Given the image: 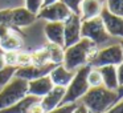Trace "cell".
Here are the masks:
<instances>
[{
    "instance_id": "6da1fadb",
    "label": "cell",
    "mask_w": 123,
    "mask_h": 113,
    "mask_svg": "<svg viewBox=\"0 0 123 113\" xmlns=\"http://www.w3.org/2000/svg\"><path fill=\"white\" fill-rule=\"evenodd\" d=\"M98 49L99 48L93 41L82 37L74 45L68 47V48L64 49V61H62V65L68 71L75 72L77 69L85 67V65H90L91 60L95 57Z\"/></svg>"
},
{
    "instance_id": "7a4b0ae2",
    "label": "cell",
    "mask_w": 123,
    "mask_h": 113,
    "mask_svg": "<svg viewBox=\"0 0 123 113\" xmlns=\"http://www.w3.org/2000/svg\"><path fill=\"white\" fill-rule=\"evenodd\" d=\"M81 100L82 105L90 113H106L119 99L115 91H110L103 85H99L89 88Z\"/></svg>"
},
{
    "instance_id": "3957f363",
    "label": "cell",
    "mask_w": 123,
    "mask_h": 113,
    "mask_svg": "<svg viewBox=\"0 0 123 113\" xmlns=\"http://www.w3.org/2000/svg\"><path fill=\"white\" fill-rule=\"evenodd\" d=\"M90 68V65H85L74 72V76H73L70 84L65 88V96L61 101V105L77 102L78 100H81L85 96V93L90 88L87 84V73Z\"/></svg>"
},
{
    "instance_id": "277c9868",
    "label": "cell",
    "mask_w": 123,
    "mask_h": 113,
    "mask_svg": "<svg viewBox=\"0 0 123 113\" xmlns=\"http://www.w3.org/2000/svg\"><path fill=\"white\" fill-rule=\"evenodd\" d=\"M28 94V81L13 77L0 91V110L16 104Z\"/></svg>"
},
{
    "instance_id": "5b68a950",
    "label": "cell",
    "mask_w": 123,
    "mask_h": 113,
    "mask_svg": "<svg viewBox=\"0 0 123 113\" xmlns=\"http://www.w3.org/2000/svg\"><path fill=\"white\" fill-rule=\"evenodd\" d=\"M81 37L93 41L97 47H99L106 43L110 39V36L105 29L101 17L97 16L89 20H83L81 23Z\"/></svg>"
},
{
    "instance_id": "8992f818",
    "label": "cell",
    "mask_w": 123,
    "mask_h": 113,
    "mask_svg": "<svg viewBox=\"0 0 123 113\" xmlns=\"http://www.w3.org/2000/svg\"><path fill=\"white\" fill-rule=\"evenodd\" d=\"M123 61V52L119 44H112L106 48L98 49L95 57L91 60L90 67L91 68H101L106 65H119Z\"/></svg>"
},
{
    "instance_id": "52a82bcc",
    "label": "cell",
    "mask_w": 123,
    "mask_h": 113,
    "mask_svg": "<svg viewBox=\"0 0 123 113\" xmlns=\"http://www.w3.org/2000/svg\"><path fill=\"white\" fill-rule=\"evenodd\" d=\"M0 48L4 52L15 51L19 52L23 48V37L11 25H0Z\"/></svg>"
},
{
    "instance_id": "ba28073f",
    "label": "cell",
    "mask_w": 123,
    "mask_h": 113,
    "mask_svg": "<svg viewBox=\"0 0 123 113\" xmlns=\"http://www.w3.org/2000/svg\"><path fill=\"white\" fill-rule=\"evenodd\" d=\"M81 20L80 15L72 14L64 21V49L74 45L81 40Z\"/></svg>"
},
{
    "instance_id": "9c48e42d",
    "label": "cell",
    "mask_w": 123,
    "mask_h": 113,
    "mask_svg": "<svg viewBox=\"0 0 123 113\" xmlns=\"http://www.w3.org/2000/svg\"><path fill=\"white\" fill-rule=\"evenodd\" d=\"M72 15V12L69 11L65 4H62L61 1H57L54 4H50L48 7H43L40 9V12L37 14V19H43L46 21H60L64 23L68 17Z\"/></svg>"
},
{
    "instance_id": "30bf717a",
    "label": "cell",
    "mask_w": 123,
    "mask_h": 113,
    "mask_svg": "<svg viewBox=\"0 0 123 113\" xmlns=\"http://www.w3.org/2000/svg\"><path fill=\"white\" fill-rule=\"evenodd\" d=\"M56 67L52 63H48L45 65H27V67H17L16 73H15V77L23 78L25 81H32L36 78L44 77V76H48L49 73L53 71V68Z\"/></svg>"
},
{
    "instance_id": "8fae6325",
    "label": "cell",
    "mask_w": 123,
    "mask_h": 113,
    "mask_svg": "<svg viewBox=\"0 0 123 113\" xmlns=\"http://www.w3.org/2000/svg\"><path fill=\"white\" fill-rule=\"evenodd\" d=\"M99 17H101L103 27L106 29V32L109 33V36L119 37L123 40V17L112 15L111 12H109V9L106 7L102 8Z\"/></svg>"
},
{
    "instance_id": "7c38bea8",
    "label": "cell",
    "mask_w": 123,
    "mask_h": 113,
    "mask_svg": "<svg viewBox=\"0 0 123 113\" xmlns=\"http://www.w3.org/2000/svg\"><path fill=\"white\" fill-rule=\"evenodd\" d=\"M37 20V15L28 11L25 7H19V8L11 9V21L9 25L13 28H23L32 25Z\"/></svg>"
},
{
    "instance_id": "4fadbf2b",
    "label": "cell",
    "mask_w": 123,
    "mask_h": 113,
    "mask_svg": "<svg viewBox=\"0 0 123 113\" xmlns=\"http://www.w3.org/2000/svg\"><path fill=\"white\" fill-rule=\"evenodd\" d=\"M53 86L54 85L52 83L49 75L44 76V77L28 81V94L33 97H37V99H43L45 94H48L52 91Z\"/></svg>"
},
{
    "instance_id": "5bb4252c",
    "label": "cell",
    "mask_w": 123,
    "mask_h": 113,
    "mask_svg": "<svg viewBox=\"0 0 123 113\" xmlns=\"http://www.w3.org/2000/svg\"><path fill=\"white\" fill-rule=\"evenodd\" d=\"M64 96H65V88H62V86H53L48 94H45L43 99H40V104L44 108L45 113H48L50 110L56 109L57 106H60Z\"/></svg>"
},
{
    "instance_id": "9a60e30c",
    "label": "cell",
    "mask_w": 123,
    "mask_h": 113,
    "mask_svg": "<svg viewBox=\"0 0 123 113\" xmlns=\"http://www.w3.org/2000/svg\"><path fill=\"white\" fill-rule=\"evenodd\" d=\"M45 36L50 44H56L64 48V23L49 21L44 28Z\"/></svg>"
},
{
    "instance_id": "2e32d148",
    "label": "cell",
    "mask_w": 123,
    "mask_h": 113,
    "mask_svg": "<svg viewBox=\"0 0 123 113\" xmlns=\"http://www.w3.org/2000/svg\"><path fill=\"white\" fill-rule=\"evenodd\" d=\"M73 76H74V72L68 71L62 64L56 65L53 68V71L49 73V77H50L53 85L54 86H62V88H66L69 85Z\"/></svg>"
},
{
    "instance_id": "e0dca14e",
    "label": "cell",
    "mask_w": 123,
    "mask_h": 113,
    "mask_svg": "<svg viewBox=\"0 0 123 113\" xmlns=\"http://www.w3.org/2000/svg\"><path fill=\"white\" fill-rule=\"evenodd\" d=\"M103 8L101 0H82L80 8V17L81 20H89L97 17L101 15V11Z\"/></svg>"
},
{
    "instance_id": "ac0fdd59",
    "label": "cell",
    "mask_w": 123,
    "mask_h": 113,
    "mask_svg": "<svg viewBox=\"0 0 123 113\" xmlns=\"http://www.w3.org/2000/svg\"><path fill=\"white\" fill-rule=\"evenodd\" d=\"M99 73L102 77V85L110 91H118L119 84H118V77H117V68L114 65H106V67L98 68Z\"/></svg>"
},
{
    "instance_id": "d6986e66",
    "label": "cell",
    "mask_w": 123,
    "mask_h": 113,
    "mask_svg": "<svg viewBox=\"0 0 123 113\" xmlns=\"http://www.w3.org/2000/svg\"><path fill=\"white\" fill-rule=\"evenodd\" d=\"M38 100L40 99H37V97H33V96L27 94L24 99H21L20 101H17L16 104L11 105V106L6 108V109H3V110H0V113H29L31 105L35 104V102H37Z\"/></svg>"
},
{
    "instance_id": "ffe728a7",
    "label": "cell",
    "mask_w": 123,
    "mask_h": 113,
    "mask_svg": "<svg viewBox=\"0 0 123 113\" xmlns=\"http://www.w3.org/2000/svg\"><path fill=\"white\" fill-rule=\"evenodd\" d=\"M46 51H48L49 55V61L54 65H60L64 61V48L60 45H56V44H46L45 45Z\"/></svg>"
},
{
    "instance_id": "44dd1931",
    "label": "cell",
    "mask_w": 123,
    "mask_h": 113,
    "mask_svg": "<svg viewBox=\"0 0 123 113\" xmlns=\"http://www.w3.org/2000/svg\"><path fill=\"white\" fill-rule=\"evenodd\" d=\"M31 59H32V64L33 65H45V64H48V63H50L49 61L48 51H46L45 47H43V48L32 52V53H31Z\"/></svg>"
},
{
    "instance_id": "7402d4cb",
    "label": "cell",
    "mask_w": 123,
    "mask_h": 113,
    "mask_svg": "<svg viewBox=\"0 0 123 113\" xmlns=\"http://www.w3.org/2000/svg\"><path fill=\"white\" fill-rule=\"evenodd\" d=\"M16 69H17V67H11V65H4V67L0 69V86H1V88L6 86L7 84L15 77Z\"/></svg>"
},
{
    "instance_id": "603a6c76",
    "label": "cell",
    "mask_w": 123,
    "mask_h": 113,
    "mask_svg": "<svg viewBox=\"0 0 123 113\" xmlns=\"http://www.w3.org/2000/svg\"><path fill=\"white\" fill-rule=\"evenodd\" d=\"M106 8L112 15L123 17V0H106Z\"/></svg>"
},
{
    "instance_id": "cb8c5ba5",
    "label": "cell",
    "mask_w": 123,
    "mask_h": 113,
    "mask_svg": "<svg viewBox=\"0 0 123 113\" xmlns=\"http://www.w3.org/2000/svg\"><path fill=\"white\" fill-rule=\"evenodd\" d=\"M87 84L90 88L102 85V77H101L98 68H90V71L87 73Z\"/></svg>"
},
{
    "instance_id": "d4e9b609",
    "label": "cell",
    "mask_w": 123,
    "mask_h": 113,
    "mask_svg": "<svg viewBox=\"0 0 123 113\" xmlns=\"http://www.w3.org/2000/svg\"><path fill=\"white\" fill-rule=\"evenodd\" d=\"M62 4L69 8V11L74 15H80V8H81V3L82 0H60Z\"/></svg>"
},
{
    "instance_id": "484cf974",
    "label": "cell",
    "mask_w": 123,
    "mask_h": 113,
    "mask_svg": "<svg viewBox=\"0 0 123 113\" xmlns=\"http://www.w3.org/2000/svg\"><path fill=\"white\" fill-rule=\"evenodd\" d=\"M25 8L32 14L37 15L43 8V0H25Z\"/></svg>"
},
{
    "instance_id": "4316f807",
    "label": "cell",
    "mask_w": 123,
    "mask_h": 113,
    "mask_svg": "<svg viewBox=\"0 0 123 113\" xmlns=\"http://www.w3.org/2000/svg\"><path fill=\"white\" fill-rule=\"evenodd\" d=\"M32 64L31 53L28 52H17V67H27Z\"/></svg>"
},
{
    "instance_id": "83f0119b",
    "label": "cell",
    "mask_w": 123,
    "mask_h": 113,
    "mask_svg": "<svg viewBox=\"0 0 123 113\" xmlns=\"http://www.w3.org/2000/svg\"><path fill=\"white\" fill-rule=\"evenodd\" d=\"M77 102H73V104H65V105H60V106H57L56 109L50 110V112L48 113H73L75 110V108H77Z\"/></svg>"
},
{
    "instance_id": "f1b7e54d",
    "label": "cell",
    "mask_w": 123,
    "mask_h": 113,
    "mask_svg": "<svg viewBox=\"0 0 123 113\" xmlns=\"http://www.w3.org/2000/svg\"><path fill=\"white\" fill-rule=\"evenodd\" d=\"M4 64L11 65V67H17V52L15 51L4 52Z\"/></svg>"
},
{
    "instance_id": "f546056e",
    "label": "cell",
    "mask_w": 123,
    "mask_h": 113,
    "mask_svg": "<svg viewBox=\"0 0 123 113\" xmlns=\"http://www.w3.org/2000/svg\"><path fill=\"white\" fill-rule=\"evenodd\" d=\"M9 21H11V9H1L0 11V25H9Z\"/></svg>"
},
{
    "instance_id": "4dcf8cb0",
    "label": "cell",
    "mask_w": 123,
    "mask_h": 113,
    "mask_svg": "<svg viewBox=\"0 0 123 113\" xmlns=\"http://www.w3.org/2000/svg\"><path fill=\"white\" fill-rule=\"evenodd\" d=\"M106 113H123V99H119Z\"/></svg>"
},
{
    "instance_id": "1f68e13d",
    "label": "cell",
    "mask_w": 123,
    "mask_h": 113,
    "mask_svg": "<svg viewBox=\"0 0 123 113\" xmlns=\"http://www.w3.org/2000/svg\"><path fill=\"white\" fill-rule=\"evenodd\" d=\"M29 113H45L44 108L41 106V104H40V100H38L37 102H35V104L31 105V108H29Z\"/></svg>"
},
{
    "instance_id": "d6a6232c",
    "label": "cell",
    "mask_w": 123,
    "mask_h": 113,
    "mask_svg": "<svg viewBox=\"0 0 123 113\" xmlns=\"http://www.w3.org/2000/svg\"><path fill=\"white\" fill-rule=\"evenodd\" d=\"M117 77H118V84L119 86L123 85V61L120 63L119 65H117Z\"/></svg>"
},
{
    "instance_id": "836d02e7",
    "label": "cell",
    "mask_w": 123,
    "mask_h": 113,
    "mask_svg": "<svg viewBox=\"0 0 123 113\" xmlns=\"http://www.w3.org/2000/svg\"><path fill=\"white\" fill-rule=\"evenodd\" d=\"M73 113H90V112H89V110L86 109L82 104H81V105H77V108H75V110Z\"/></svg>"
},
{
    "instance_id": "e575fe53",
    "label": "cell",
    "mask_w": 123,
    "mask_h": 113,
    "mask_svg": "<svg viewBox=\"0 0 123 113\" xmlns=\"http://www.w3.org/2000/svg\"><path fill=\"white\" fill-rule=\"evenodd\" d=\"M4 65H6V64H4V51L0 48V69H1Z\"/></svg>"
},
{
    "instance_id": "d590c367",
    "label": "cell",
    "mask_w": 123,
    "mask_h": 113,
    "mask_svg": "<svg viewBox=\"0 0 123 113\" xmlns=\"http://www.w3.org/2000/svg\"><path fill=\"white\" fill-rule=\"evenodd\" d=\"M57 1H60V0H43V7H48L50 4L57 3Z\"/></svg>"
},
{
    "instance_id": "8d00e7d4",
    "label": "cell",
    "mask_w": 123,
    "mask_h": 113,
    "mask_svg": "<svg viewBox=\"0 0 123 113\" xmlns=\"http://www.w3.org/2000/svg\"><path fill=\"white\" fill-rule=\"evenodd\" d=\"M117 94H118V99H123V85L118 88V91H117Z\"/></svg>"
},
{
    "instance_id": "74e56055",
    "label": "cell",
    "mask_w": 123,
    "mask_h": 113,
    "mask_svg": "<svg viewBox=\"0 0 123 113\" xmlns=\"http://www.w3.org/2000/svg\"><path fill=\"white\" fill-rule=\"evenodd\" d=\"M119 45H120V48H122V52H123V40L119 43Z\"/></svg>"
}]
</instances>
